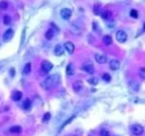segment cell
Returning <instances> with one entry per match:
<instances>
[{"mask_svg": "<svg viewBox=\"0 0 145 136\" xmlns=\"http://www.w3.org/2000/svg\"><path fill=\"white\" fill-rule=\"evenodd\" d=\"M59 82H60V76L59 75H52V76H49V77L46 78L44 82L41 83V86L44 90L48 91L50 89H53Z\"/></svg>", "mask_w": 145, "mask_h": 136, "instance_id": "obj_1", "label": "cell"}, {"mask_svg": "<svg viewBox=\"0 0 145 136\" xmlns=\"http://www.w3.org/2000/svg\"><path fill=\"white\" fill-rule=\"evenodd\" d=\"M130 130L132 132V134L135 136H141L144 133V128L140 124H133V125H131Z\"/></svg>", "mask_w": 145, "mask_h": 136, "instance_id": "obj_2", "label": "cell"}, {"mask_svg": "<svg viewBox=\"0 0 145 136\" xmlns=\"http://www.w3.org/2000/svg\"><path fill=\"white\" fill-rule=\"evenodd\" d=\"M53 69V64L49 61H44L41 65V70H42V75H47L50 73V71Z\"/></svg>", "mask_w": 145, "mask_h": 136, "instance_id": "obj_3", "label": "cell"}, {"mask_svg": "<svg viewBox=\"0 0 145 136\" xmlns=\"http://www.w3.org/2000/svg\"><path fill=\"white\" fill-rule=\"evenodd\" d=\"M82 69L86 73H90V75H92L94 73V67H93L92 63H91V62H86V63L82 64Z\"/></svg>", "mask_w": 145, "mask_h": 136, "instance_id": "obj_4", "label": "cell"}, {"mask_svg": "<svg viewBox=\"0 0 145 136\" xmlns=\"http://www.w3.org/2000/svg\"><path fill=\"white\" fill-rule=\"evenodd\" d=\"M115 37H116V40L119 43H124L127 40V34L123 30H118L115 34Z\"/></svg>", "mask_w": 145, "mask_h": 136, "instance_id": "obj_5", "label": "cell"}, {"mask_svg": "<svg viewBox=\"0 0 145 136\" xmlns=\"http://www.w3.org/2000/svg\"><path fill=\"white\" fill-rule=\"evenodd\" d=\"M61 17L64 19V20H69L72 16V10L69 9V8H64V9L61 10Z\"/></svg>", "mask_w": 145, "mask_h": 136, "instance_id": "obj_6", "label": "cell"}, {"mask_svg": "<svg viewBox=\"0 0 145 136\" xmlns=\"http://www.w3.org/2000/svg\"><path fill=\"white\" fill-rule=\"evenodd\" d=\"M13 36H14V31L12 29H7L3 34V40L5 42H9L10 40L13 38Z\"/></svg>", "mask_w": 145, "mask_h": 136, "instance_id": "obj_7", "label": "cell"}, {"mask_svg": "<svg viewBox=\"0 0 145 136\" xmlns=\"http://www.w3.org/2000/svg\"><path fill=\"white\" fill-rule=\"evenodd\" d=\"M109 68H110V70H112V71H117L118 69L120 68V63H119V61H117V60H111V61L109 62Z\"/></svg>", "mask_w": 145, "mask_h": 136, "instance_id": "obj_8", "label": "cell"}, {"mask_svg": "<svg viewBox=\"0 0 145 136\" xmlns=\"http://www.w3.org/2000/svg\"><path fill=\"white\" fill-rule=\"evenodd\" d=\"M82 86H83L82 82L81 81H77V82H75L72 83V91L75 92H79V91H82Z\"/></svg>", "mask_w": 145, "mask_h": 136, "instance_id": "obj_9", "label": "cell"}, {"mask_svg": "<svg viewBox=\"0 0 145 136\" xmlns=\"http://www.w3.org/2000/svg\"><path fill=\"white\" fill-rule=\"evenodd\" d=\"M65 50L69 54L72 55L75 52V46H74V44H72V42H67V43H65Z\"/></svg>", "mask_w": 145, "mask_h": 136, "instance_id": "obj_10", "label": "cell"}, {"mask_svg": "<svg viewBox=\"0 0 145 136\" xmlns=\"http://www.w3.org/2000/svg\"><path fill=\"white\" fill-rule=\"evenodd\" d=\"M128 84H129V88L133 91H138L140 90V84L135 81H130L128 82Z\"/></svg>", "mask_w": 145, "mask_h": 136, "instance_id": "obj_11", "label": "cell"}, {"mask_svg": "<svg viewBox=\"0 0 145 136\" xmlns=\"http://www.w3.org/2000/svg\"><path fill=\"white\" fill-rule=\"evenodd\" d=\"M94 57H95V61L100 64H104V63H106V61H107V58H106L104 55L96 54Z\"/></svg>", "mask_w": 145, "mask_h": 136, "instance_id": "obj_12", "label": "cell"}, {"mask_svg": "<svg viewBox=\"0 0 145 136\" xmlns=\"http://www.w3.org/2000/svg\"><path fill=\"white\" fill-rule=\"evenodd\" d=\"M22 92L19 91H13V93H12V95H11V97H12V100H14V101H19V100L22 98Z\"/></svg>", "mask_w": 145, "mask_h": 136, "instance_id": "obj_13", "label": "cell"}, {"mask_svg": "<svg viewBox=\"0 0 145 136\" xmlns=\"http://www.w3.org/2000/svg\"><path fill=\"white\" fill-rule=\"evenodd\" d=\"M54 54L56 56H58V57H60V56H62L64 54V50H63V47L61 45H56L55 46V50H54Z\"/></svg>", "mask_w": 145, "mask_h": 136, "instance_id": "obj_14", "label": "cell"}, {"mask_svg": "<svg viewBox=\"0 0 145 136\" xmlns=\"http://www.w3.org/2000/svg\"><path fill=\"white\" fill-rule=\"evenodd\" d=\"M100 16H101V18L104 19V20H111L112 18V16H111V12H109L108 10H103L102 11V13L100 14Z\"/></svg>", "mask_w": 145, "mask_h": 136, "instance_id": "obj_15", "label": "cell"}, {"mask_svg": "<svg viewBox=\"0 0 145 136\" xmlns=\"http://www.w3.org/2000/svg\"><path fill=\"white\" fill-rule=\"evenodd\" d=\"M32 106V102L29 98H26V100L23 101V104H22V107L25 109V110H29Z\"/></svg>", "mask_w": 145, "mask_h": 136, "instance_id": "obj_16", "label": "cell"}, {"mask_svg": "<svg viewBox=\"0 0 145 136\" xmlns=\"http://www.w3.org/2000/svg\"><path fill=\"white\" fill-rule=\"evenodd\" d=\"M55 36V31L52 29V28H50L47 32H46L45 34V37L47 40H51V39H53V37Z\"/></svg>", "mask_w": 145, "mask_h": 136, "instance_id": "obj_17", "label": "cell"}, {"mask_svg": "<svg viewBox=\"0 0 145 136\" xmlns=\"http://www.w3.org/2000/svg\"><path fill=\"white\" fill-rule=\"evenodd\" d=\"M66 72H67V75L68 76H72L75 73V68L72 64H69L67 66V69H66Z\"/></svg>", "mask_w": 145, "mask_h": 136, "instance_id": "obj_18", "label": "cell"}, {"mask_svg": "<svg viewBox=\"0 0 145 136\" xmlns=\"http://www.w3.org/2000/svg\"><path fill=\"white\" fill-rule=\"evenodd\" d=\"M102 42H103L104 45H110L112 43V38L109 36V35H105V36H103V38H102Z\"/></svg>", "mask_w": 145, "mask_h": 136, "instance_id": "obj_19", "label": "cell"}, {"mask_svg": "<svg viewBox=\"0 0 145 136\" xmlns=\"http://www.w3.org/2000/svg\"><path fill=\"white\" fill-rule=\"evenodd\" d=\"M9 131L10 132H12V133L18 134V133H20V132L22 131V128H21V126H19V125H14V126H12L10 128Z\"/></svg>", "mask_w": 145, "mask_h": 136, "instance_id": "obj_20", "label": "cell"}, {"mask_svg": "<svg viewBox=\"0 0 145 136\" xmlns=\"http://www.w3.org/2000/svg\"><path fill=\"white\" fill-rule=\"evenodd\" d=\"M30 73H31V64L27 63L23 68V73L24 75H29Z\"/></svg>", "mask_w": 145, "mask_h": 136, "instance_id": "obj_21", "label": "cell"}, {"mask_svg": "<svg viewBox=\"0 0 145 136\" xmlns=\"http://www.w3.org/2000/svg\"><path fill=\"white\" fill-rule=\"evenodd\" d=\"M103 10L104 9H102L100 5H95V6H94V8H93V13H94L95 15H100V14L102 13V11H103Z\"/></svg>", "mask_w": 145, "mask_h": 136, "instance_id": "obj_22", "label": "cell"}, {"mask_svg": "<svg viewBox=\"0 0 145 136\" xmlns=\"http://www.w3.org/2000/svg\"><path fill=\"white\" fill-rule=\"evenodd\" d=\"M7 8H8V2L5 1V0H1L0 1V10L4 11V10H6Z\"/></svg>", "mask_w": 145, "mask_h": 136, "instance_id": "obj_23", "label": "cell"}, {"mask_svg": "<svg viewBox=\"0 0 145 136\" xmlns=\"http://www.w3.org/2000/svg\"><path fill=\"white\" fill-rule=\"evenodd\" d=\"M11 21H12V19L10 17L9 15H5L4 17H3V23L5 24V25H10L11 24Z\"/></svg>", "mask_w": 145, "mask_h": 136, "instance_id": "obj_24", "label": "cell"}, {"mask_svg": "<svg viewBox=\"0 0 145 136\" xmlns=\"http://www.w3.org/2000/svg\"><path fill=\"white\" fill-rule=\"evenodd\" d=\"M102 80H103L104 82H109L110 81H111V76H110L109 73H103V75H102Z\"/></svg>", "mask_w": 145, "mask_h": 136, "instance_id": "obj_25", "label": "cell"}, {"mask_svg": "<svg viewBox=\"0 0 145 136\" xmlns=\"http://www.w3.org/2000/svg\"><path fill=\"white\" fill-rule=\"evenodd\" d=\"M88 82L89 83H91L92 85H95V84H98L99 83V80H98V78H91V79H89L88 80Z\"/></svg>", "mask_w": 145, "mask_h": 136, "instance_id": "obj_26", "label": "cell"}, {"mask_svg": "<svg viewBox=\"0 0 145 136\" xmlns=\"http://www.w3.org/2000/svg\"><path fill=\"white\" fill-rule=\"evenodd\" d=\"M100 136H110V132H109L107 129H101L100 131Z\"/></svg>", "mask_w": 145, "mask_h": 136, "instance_id": "obj_27", "label": "cell"}, {"mask_svg": "<svg viewBox=\"0 0 145 136\" xmlns=\"http://www.w3.org/2000/svg\"><path fill=\"white\" fill-rule=\"evenodd\" d=\"M138 12H137V10L135 9H132L131 11H130V16L132 17V18H134V19H137L138 18Z\"/></svg>", "mask_w": 145, "mask_h": 136, "instance_id": "obj_28", "label": "cell"}, {"mask_svg": "<svg viewBox=\"0 0 145 136\" xmlns=\"http://www.w3.org/2000/svg\"><path fill=\"white\" fill-rule=\"evenodd\" d=\"M139 77L141 80H144L145 79V69L144 68H141L140 71H139Z\"/></svg>", "mask_w": 145, "mask_h": 136, "instance_id": "obj_29", "label": "cell"}, {"mask_svg": "<svg viewBox=\"0 0 145 136\" xmlns=\"http://www.w3.org/2000/svg\"><path fill=\"white\" fill-rule=\"evenodd\" d=\"M50 118H51L50 112H46L45 114H44V116H43V121H44V122H47V121L50 120Z\"/></svg>", "mask_w": 145, "mask_h": 136, "instance_id": "obj_30", "label": "cell"}, {"mask_svg": "<svg viewBox=\"0 0 145 136\" xmlns=\"http://www.w3.org/2000/svg\"><path fill=\"white\" fill-rule=\"evenodd\" d=\"M74 119H75V116H72V117L69 118V119H68V120H67V121H66V122L64 123L63 125H62V128H64V127L66 126V125H68V124H69V123H70V122H71L72 120H74Z\"/></svg>", "mask_w": 145, "mask_h": 136, "instance_id": "obj_31", "label": "cell"}, {"mask_svg": "<svg viewBox=\"0 0 145 136\" xmlns=\"http://www.w3.org/2000/svg\"><path fill=\"white\" fill-rule=\"evenodd\" d=\"M92 25H93V29H94L96 32H98V31H99V33L101 32V30H100V27H99V24H96L95 22H93V23H92Z\"/></svg>", "mask_w": 145, "mask_h": 136, "instance_id": "obj_32", "label": "cell"}, {"mask_svg": "<svg viewBox=\"0 0 145 136\" xmlns=\"http://www.w3.org/2000/svg\"><path fill=\"white\" fill-rule=\"evenodd\" d=\"M89 136H91V135H89Z\"/></svg>", "mask_w": 145, "mask_h": 136, "instance_id": "obj_33", "label": "cell"}, {"mask_svg": "<svg viewBox=\"0 0 145 136\" xmlns=\"http://www.w3.org/2000/svg\"><path fill=\"white\" fill-rule=\"evenodd\" d=\"M74 136H76V135H74Z\"/></svg>", "mask_w": 145, "mask_h": 136, "instance_id": "obj_34", "label": "cell"}]
</instances>
